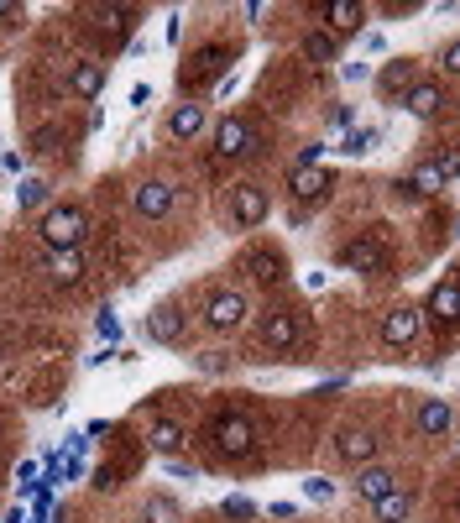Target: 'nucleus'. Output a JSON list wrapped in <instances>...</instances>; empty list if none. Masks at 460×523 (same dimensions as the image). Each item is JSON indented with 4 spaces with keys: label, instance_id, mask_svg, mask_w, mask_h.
<instances>
[{
    "label": "nucleus",
    "instance_id": "1",
    "mask_svg": "<svg viewBox=\"0 0 460 523\" xmlns=\"http://www.w3.org/2000/svg\"><path fill=\"white\" fill-rule=\"evenodd\" d=\"M84 231H89V220H84L79 204H48L42 220H37V236H42L48 252H79Z\"/></svg>",
    "mask_w": 460,
    "mask_h": 523
},
{
    "label": "nucleus",
    "instance_id": "2",
    "mask_svg": "<svg viewBox=\"0 0 460 523\" xmlns=\"http://www.w3.org/2000/svg\"><path fill=\"white\" fill-rule=\"evenodd\" d=\"M246 314H251V304H246L241 288H215L210 299H204V330L236 335V330L246 325Z\"/></svg>",
    "mask_w": 460,
    "mask_h": 523
},
{
    "label": "nucleus",
    "instance_id": "3",
    "mask_svg": "<svg viewBox=\"0 0 460 523\" xmlns=\"http://www.w3.org/2000/svg\"><path fill=\"white\" fill-rule=\"evenodd\" d=\"M210 440H215V450H220L225 461H246L251 450H257V429H251L246 414H220L210 424Z\"/></svg>",
    "mask_w": 460,
    "mask_h": 523
},
{
    "label": "nucleus",
    "instance_id": "4",
    "mask_svg": "<svg viewBox=\"0 0 460 523\" xmlns=\"http://www.w3.org/2000/svg\"><path fill=\"white\" fill-rule=\"evenodd\" d=\"M267 220V189L262 184H236L230 189V225L236 231H257Z\"/></svg>",
    "mask_w": 460,
    "mask_h": 523
},
{
    "label": "nucleus",
    "instance_id": "5",
    "mask_svg": "<svg viewBox=\"0 0 460 523\" xmlns=\"http://www.w3.org/2000/svg\"><path fill=\"white\" fill-rule=\"evenodd\" d=\"M173 199H178V189L168 184V178H142V184L131 189V210L142 220H163L173 210Z\"/></svg>",
    "mask_w": 460,
    "mask_h": 523
},
{
    "label": "nucleus",
    "instance_id": "6",
    "mask_svg": "<svg viewBox=\"0 0 460 523\" xmlns=\"http://www.w3.org/2000/svg\"><path fill=\"white\" fill-rule=\"evenodd\" d=\"M419 325H424V309H408V304L387 309V314H382V346H387V351H403V346H413V335H419Z\"/></svg>",
    "mask_w": 460,
    "mask_h": 523
},
{
    "label": "nucleus",
    "instance_id": "7",
    "mask_svg": "<svg viewBox=\"0 0 460 523\" xmlns=\"http://www.w3.org/2000/svg\"><path fill=\"white\" fill-rule=\"evenodd\" d=\"M183 330H189V314H183L173 299H163L147 314V340H157V346H178Z\"/></svg>",
    "mask_w": 460,
    "mask_h": 523
},
{
    "label": "nucleus",
    "instance_id": "8",
    "mask_svg": "<svg viewBox=\"0 0 460 523\" xmlns=\"http://www.w3.org/2000/svg\"><path fill=\"white\" fill-rule=\"evenodd\" d=\"M288 189L298 204H325L335 194V173L330 168H293L288 173Z\"/></svg>",
    "mask_w": 460,
    "mask_h": 523
},
{
    "label": "nucleus",
    "instance_id": "9",
    "mask_svg": "<svg viewBox=\"0 0 460 523\" xmlns=\"http://www.w3.org/2000/svg\"><path fill=\"white\" fill-rule=\"evenodd\" d=\"M340 267H356V272H382V267H387V241H382L377 231L356 236V241L340 252Z\"/></svg>",
    "mask_w": 460,
    "mask_h": 523
},
{
    "label": "nucleus",
    "instance_id": "10",
    "mask_svg": "<svg viewBox=\"0 0 460 523\" xmlns=\"http://www.w3.org/2000/svg\"><path fill=\"white\" fill-rule=\"evenodd\" d=\"M424 314H429V325L455 330L460 325V283H434L424 299Z\"/></svg>",
    "mask_w": 460,
    "mask_h": 523
},
{
    "label": "nucleus",
    "instance_id": "11",
    "mask_svg": "<svg viewBox=\"0 0 460 523\" xmlns=\"http://www.w3.org/2000/svg\"><path fill=\"white\" fill-rule=\"evenodd\" d=\"M403 110H408L413 121H434V116L445 110V84H440V79H419V84L403 95Z\"/></svg>",
    "mask_w": 460,
    "mask_h": 523
},
{
    "label": "nucleus",
    "instance_id": "12",
    "mask_svg": "<svg viewBox=\"0 0 460 523\" xmlns=\"http://www.w3.org/2000/svg\"><path fill=\"white\" fill-rule=\"evenodd\" d=\"M215 152L220 157H246V152H257V131H251L241 116H225L215 126Z\"/></svg>",
    "mask_w": 460,
    "mask_h": 523
},
{
    "label": "nucleus",
    "instance_id": "13",
    "mask_svg": "<svg viewBox=\"0 0 460 523\" xmlns=\"http://www.w3.org/2000/svg\"><path fill=\"white\" fill-rule=\"evenodd\" d=\"M335 450H340L345 466H372L377 450H382V440H377V429H345Z\"/></svg>",
    "mask_w": 460,
    "mask_h": 523
},
{
    "label": "nucleus",
    "instance_id": "14",
    "mask_svg": "<svg viewBox=\"0 0 460 523\" xmlns=\"http://www.w3.org/2000/svg\"><path fill=\"white\" fill-rule=\"evenodd\" d=\"M298 340V314L293 309H267L262 314V346L267 351H288Z\"/></svg>",
    "mask_w": 460,
    "mask_h": 523
},
{
    "label": "nucleus",
    "instance_id": "15",
    "mask_svg": "<svg viewBox=\"0 0 460 523\" xmlns=\"http://www.w3.org/2000/svg\"><path fill=\"white\" fill-rule=\"evenodd\" d=\"M204 126H210V110H204V105H194V100H183L178 110H173V116H168V142H194V136L204 131Z\"/></svg>",
    "mask_w": 460,
    "mask_h": 523
},
{
    "label": "nucleus",
    "instance_id": "16",
    "mask_svg": "<svg viewBox=\"0 0 460 523\" xmlns=\"http://www.w3.org/2000/svg\"><path fill=\"white\" fill-rule=\"evenodd\" d=\"M314 16L335 32H361V21H366V6H356V0H325V6H314Z\"/></svg>",
    "mask_w": 460,
    "mask_h": 523
},
{
    "label": "nucleus",
    "instance_id": "17",
    "mask_svg": "<svg viewBox=\"0 0 460 523\" xmlns=\"http://www.w3.org/2000/svg\"><path fill=\"white\" fill-rule=\"evenodd\" d=\"M413 424H419V435L445 440L450 429H455V408H450L445 398H424V403H419V419H413Z\"/></svg>",
    "mask_w": 460,
    "mask_h": 523
},
{
    "label": "nucleus",
    "instance_id": "18",
    "mask_svg": "<svg viewBox=\"0 0 460 523\" xmlns=\"http://www.w3.org/2000/svg\"><path fill=\"white\" fill-rule=\"evenodd\" d=\"M246 272H251V278H257V283H283L288 278V257L283 252H272V246H257V252H251L246 257Z\"/></svg>",
    "mask_w": 460,
    "mask_h": 523
},
{
    "label": "nucleus",
    "instance_id": "19",
    "mask_svg": "<svg viewBox=\"0 0 460 523\" xmlns=\"http://www.w3.org/2000/svg\"><path fill=\"white\" fill-rule=\"evenodd\" d=\"M100 89H105V63H74L68 68V95L100 100Z\"/></svg>",
    "mask_w": 460,
    "mask_h": 523
},
{
    "label": "nucleus",
    "instance_id": "20",
    "mask_svg": "<svg viewBox=\"0 0 460 523\" xmlns=\"http://www.w3.org/2000/svg\"><path fill=\"white\" fill-rule=\"evenodd\" d=\"M393 487H398V476L387 466H361L356 471V497H361V503H377V497L393 492Z\"/></svg>",
    "mask_w": 460,
    "mask_h": 523
},
{
    "label": "nucleus",
    "instance_id": "21",
    "mask_svg": "<svg viewBox=\"0 0 460 523\" xmlns=\"http://www.w3.org/2000/svg\"><path fill=\"white\" fill-rule=\"evenodd\" d=\"M372 513H377V523H408V513H413V492H408V487L382 492L377 503H372Z\"/></svg>",
    "mask_w": 460,
    "mask_h": 523
},
{
    "label": "nucleus",
    "instance_id": "22",
    "mask_svg": "<svg viewBox=\"0 0 460 523\" xmlns=\"http://www.w3.org/2000/svg\"><path fill=\"white\" fill-rule=\"evenodd\" d=\"M183 440H189V435H183V424H178V419H157V424L147 429V445L157 450V456H178Z\"/></svg>",
    "mask_w": 460,
    "mask_h": 523
},
{
    "label": "nucleus",
    "instance_id": "23",
    "mask_svg": "<svg viewBox=\"0 0 460 523\" xmlns=\"http://www.w3.org/2000/svg\"><path fill=\"white\" fill-rule=\"evenodd\" d=\"M413 84H419V68H413V58H398V63H387L382 74H377V89H382V95H393V89H403V95H408Z\"/></svg>",
    "mask_w": 460,
    "mask_h": 523
},
{
    "label": "nucleus",
    "instance_id": "24",
    "mask_svg": "<svg viewBox=\"0 0 460 523\" xmlns=\"http://www.w3.org/2000/svg\"><path fill=\"white\" fill-rule=\"evenodd\" d=\"M48 278L53 283H79L84 278V257L79 252H48Z\"/></svg>",
    "mask_w": 460,
    "mask_h": 523
},
{
    "label": "nucleus",
    "instance_id": "25",
    "mask_svg": "<svg viewBox=\"0 0 460 523\" xmlns=\"http://www.w3.org/2000/svg\"><path fill=\"white\" fill-rule=\"evenodd\" d=\"M398 189H408V194H440V189H445V178H440V168H434V163H419Z\"/></svg>",
    "mask_w": 460,
    "mask_h": 523
},
{
    "label": "nucleus",
    "instance_id": "26",
    "mask_svg": "<svg viewBox=\"0 0 460 523\" xmlns=\"http://www.w3.org/2000/svg\"><path fill=\"white\" fill-rule=\"evenodd\" d=\"M304 58H309V63H335V58H340V42H335L330 32H309V37H304Z\"/></svg>",
    "mask_w": 460,
    "mask_h": 523
},
{
    "label": "nucleus",
    "instance_id": "27",
    "mask_svg": "<svg viewBox=\"0 0 460 523\" xmlns=\"http://www.w3.org/2000/svg\"><path fill=\"white\" fill-rule=\"evenodd\" d=\"M142 518H147V523H183V513H178L173 497H147V503H142Z\"/></svg>",
    "mask_w": 460,
    "mask_h": 523
},
{
    "label": "nucleus",
    "instance_id": "28",
    "mask_svg": "<svg viewBox=\"0 0 460 523\" xmlns=\"http://www.w3.org/2000/svg\"><path fill=\"white\" fill-rule=\"evenodd\" d=\"M372 142H377V131H372V126H356L351 136H345V147H340V152H351V157H366V152H372Z\"/></svg>",
    "mask_w": 460,
    "mask_h": 523
},
{
    "label": "nucleus",
    "instance_id": "29",
    "mask_svg": "<svg viewBox=\"0 0 460 523\" xmlns=\"http://www.w3.org/2000/svg\"><path fill=\"white\" fill-rule=\"evenodd\" d=\"M42 199H48V184H42V178H27V184L16 189V204H21V210H32V204H42Z\"/></svg>",
    "mask_w": 460,
    "mask_h": 523
},
{
    "label": "nucleus",
    "instance_id": "30",
    "mask_svg": "<svg viewBox=\"0 0 460 523\" xmlns=\"http://www.w3.org/2000/svg\"><path fill=\"white\" fill-rule=\"evenodd\" d=\"M429 163L440 168V178H445V184H450V178H460V152H434Z\"/></svg>",
    "mask_w": 460,
    "mask_h": 523
},
{
    "label": "nucleus",
    "instance_id": "31",
    "mask_svg": "<svg viewBox=\"0 0 460 523\" xmlns=\"http://www.w3.org/2000/svg\"><path fill=\"white\" fill-rule=\"evenodd\" d=\"M220 513H225V518H257V503H246V497H225Z\"/></svg>",
    "mask_w": 460,
    "mask_h": 523
},
{
    "label": "nucleus",
    "instance_id": "32",
    "mask_svg": "<svg viewBox=\"0 0 460 523\" xmlns=\"http://www.w3.org/2000/svg\"><path fill=\"white\" fill-rule=\"evenodd\" d=\"M440 68H445L450 79H460V37H455V42H445V48H440Z\"/></svg>",
    "mask_w": 460,
    "mask_h": 523
},
{
    "label": "nucleus",
    "instance_id": "33",
    "mask_svg": "<svg viewBox=\"0 0 460 523\" xmlns=\"http://www.w3.org/2000/svg\"><path fill=\"white\" fill-rule=\"evenodd\" d=\"M330 482H325V476H309V482H304V497H309V503H330Z\"/></svg>",
    "mask_w": 460,
    "mask_h": 523
},
{
    "label": "nucleus",
    "instance_id": "34",
    "mask_svg": "<svg viewBox=\"0 0 460 523\" xmlns=\"http://www.w3.org/2000/svg\"><path fill=\"white\" fill-rule=\"evenodd\" d=\"M220 58H225L220 48H204V53L194 58V74H199V79H204V74H215V68H220Z\"/></svg>",
    "mask_w": 460,
    "mask_h": 523
},
{
    "label": "nucleus",
    "instance_id": "35",
    "mask_svg": "<svg viewBox=\"0 0 460 523\" xmlns=\"http://www.w3.org/2000/svg\"><path fill=\"white\" fill-rule=\"evenodd\" d=\"M168 471H173V476H189V482L199 476V466H194V461H178V456H168Z\"/></svg>",
    "mask_w": 460,
    "mask_h": 523
},
{
    "label": "nucleus",
    "instance_id": "36",
    "mask_svg": "<svg viewBox=\"0 0 460 523\" xmlns=\"http://www.w3.org/2000/svg\"><path fill=\"white\" fill-rule=\"evenodd\" d=\"M340 74H345V79H351V84H361V79H372V68H366V63H345V68H340Z\"/></svg>",
    "mask_w": 460,
    "mask_h": 523
},
{
    "label": "nucleus",
    "instance_id": "37",
    "mask_svg": "<svg viewBox=\"0 0 460 523\" xmlns=\"http://www.w3.org/2000/svg\"><path fill=\"white\" fill-rule=\"evenodd\" d=\"M100 340H121V320H110V314H100Z\"/></svg>",
    "mask_w": 460,
    "mask_h": 523
},
{
    "label": "nucleus",
    "instance_id": "38",
    "mask_svg": "<svg viewBox=\"0 0 460 523\" xmlns=\"http://www.w3.org/2000/svg\"><path fill=\"white\" fill-rule=\"evenodd\" d=\"M351 121H356V110H351V105H340V110H330V126H335V131H340V126H351Z\"/></svg>",
    "mask_w": 460,
    "mask_h": 523
},
{
    "label": "nucleus",
    "instance_id": "39",
    "mask_svg": "<svg viewBox=\"0 0 460 523\" xmlns=\"http://www.w3.org/2000/svg\"><path fill=\"white\" fill-rule=\"evenodd\" d=\"M0 16H16V6H6V0H0Z\"/></svg>",
    "mask_w": 460,
    "mask_h": 523
}]
</instances>
